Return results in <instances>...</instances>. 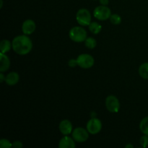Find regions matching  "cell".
Here are the masks:
<instances>
[{"mask_svg":"<svg viewBox=\"0 0 148 148\" xmlns=\"http://www.w3.org/2000/svg\"><path fill=\"white\" fill-rule=\"evenodd\" d=\"M10 66V60L5 53H0V71L1 72L8 70Z\"/></svg>","mask_w":148,"mask_h":148,"instance_id":"obj_12","label":"cell"},{"mask_svg":"<svg viewBox=\"0 0 148 148\" xmlns=\"http://www.w3.org/2000/svg\"><path fill=\"white\" fill-rule=\"evenodd\" d=\"M140 129L142 133L148 135V116L145 117L141 121L140 124Z\"/></svg>","mask_w":148,"mask_h":148,"instance_id":"obj_17","label":"cell"},{"mask_svg":"<svg viewBox=\"0 0 148 148\" xmlns=\"http://www.w3.org/2000/svg\"><path fill=\"white\" fill-rule=\"evenodd\" d=\"M76 147L75 140L73 137H70L67 135H65L60 140L59 143V147L60 148H75Z\"/></svg>","mask_w":148,"mask_h":148,"instance_id":"obj_10","label":"cell"},{"mask_svg":"<svg viewBox=\"0 0 148 148\" xmlns=\"http://www.w3.org/2000/svg\"><path fill=\"white\" fill-rule=\"evenodd\" d=\"M140 145H142V147H146L148 146V135L144 134L143 136H142L140 140Z\"/></svg>","mask_w":148,"mask_h":148,"instance_id":"obj_21","label":"cell"},{"mask_svg":"<svg viewBox=\"0 0 148 148\" xmlns=\"http://www.w3.org/2000/svg\"><path fill=\"white\" fill-rule=\"evenodd\" d=\"M125 148H134V145L131 144H128L125 145Z\"/></svg>","mask_w":148,"mask_h":148,"instance_id":"obj_26","label":"cell"},{"mask_svg":"<svg viewBox=\"0 0 148 148\" xmlns=\"http://www.w3.org/2000/svg\"><path fill=\"white\" fill-rule=\"evenodd\" d=\"M5 78L6 77L4 76V74L1 72V73H0V82H3L4 81H5Z\"/></svg>","mask_w":148,"mask_h":148,"instance_id":"obj_25","label":"cell"},{"mask_svg":"<svg viewBox=\"0 0 148 148\" xmlns=\"http://www.w3.org/2000/svg\"><path fill=\"white\" fill-rule=\"evenodd\" d=\"M69 38L73 41L77 43L83 42L87 38V32L80 26H75L70 29L69 33Z\"/></svg>","mask_w":148,"mask_h":148,"instance_id":"obj_2","label":"cell"},{"mask_svg":"<svg viewBox=\"0 0 148 148\" xmlns=\"http://www.w3.org/2000/svg\"><path fill=\"white\" fill-rule=\"evenodd\" d=\"M76 20L81 26H88L91 23L90 12L87 9H80L77 12Z\"/></svg>","mask_w":148,"mask_h":148,"instance_id":"obj_4","label":"cell"},{"mask_svg":"<svg viewBox=\"0 0 148 148\" xmlns=\"http://www.w3.org/2000/svg\"><path fill=\"white\" fill-rule=\"evenodd\" d=\"M0 2H1V4H0V8H2V6H3V0H0Z\"/></svg>","mask_w":148,"mask_h":148,"instance_id":"obj_27","label":"cell"},{"mask_svg":"<svg viewBox=\"0 0 148 148\" xmlns=\"http://www.w3.org/2000/svg\"><path fill=\"white\" fill-rule=\"evenodd\" d=\"M19 79H20V76H19L18 73L15 72H12L7 75L5 82L10 86H13L19 82Z\"/></svg>","mask_w":148,"mask_h":148,"instance_id":"obj_13","label":"cell"},{"mask_svg":"<svg viewBox=\"0 0 148 148\" xmlns=\"http://www.w3.org/2000/svg\"><path fill=\"white\" fill-rule=\"evenodd\" d=\"M77 62L78 66L82 69H90L93 66L95 63L94 58L88 53H82L79 55L77 58Z\"/></svg>","mask_w":148,"mask_h":148,"instance_id":"obj_3","label":"cell"},{"mask_svg":"<svg viewBox=\"0 0 148 148\" xmlns=\"http://www.w3.org/2000/svg\"><path fill=\"white\" fill-rule=\"evenodd\" d=\"M59 129L62 134L68 135L72 132V124L69 120L64 119L59 124Z\"/></svg>","mask_w":148,"mask_h":148,"instance_id":"obj_11","label":"cell"},{"mask_svg":"<svg viewBox=\"0 0 148 148\" xmlns=\"http://www.w3.org/2000/svg\"><path fill=\"white\" fill-rule=\"evenodd\" d=\"M106 106L108 111L111 113H117L119 111L120 103L118 98L114 95L107 96L106 99Z\"/></svg>","mask_w":148,"mask_h":148,"instance_id":"obj_6","label":"cell"},{"mask_svg":"<svg viewBox=\"0 0 148 148\" xmlns=\"http://www.w3.org/2000/svg\"><path fill=\"white\" fill-rule=\"evenodd\" d=\"M85 44L87 48H88V49H94V48H95V46H96L97 45V42L93 38L90 37L87 38L86 40H85Z\"/></svg>","mask_w":148,"mask_h":148,"instance_id":"obj_18","label":"cell"},{"mask_svg":"<svg viewBox=\"0 0 148 148\" xmlns=\"http://www.w3.org/2000/svg\"><path fill=\"white\" fill-rule=\"evenodd\" d=\"M109 19L111 23L114 25H119L121 23V18L118 14H111Z\"/></svg>","mask_w":148,"mask_h":148,"instance_id":"obj_19","label":"cell"},{"mask_svg":"<svg viewBox=\"0 0 148 148\" xmlns=\"http://www.w3.org/2000/svg\"><path fill=\"white\" fill-rule=\"evenodd\" d=\"M93 15L98 20H106L111 17V11L106 6H98L94 10Z\"/></svg>","mask_w":148,"mask_h":148,"instance_id":"obj_5","label":"cell"},{"mask_svg":"<svg viewBox=\"0 0 148 148\" xmlns=\"http://www.w3.org/2000/svg\"><path fill=\"white\" fill-rule=\"evenodd\" d=\"M12 47V44L10 40H7V39L2 40L1 43H0V51H1V53H7L8 51H10Z\"/></svg>","mask_w":148,"mask_h":148,"instance_id":"obj_14","label":"cell"},{"mask_svg":"<svg viewBox=\"0 0 148 148\" xmlns=\"http://www.w3.org/2000/svg\"><path fill=\"white\" fill-rule=\"evenodd\" d=\"M100 3L101 4V5H104V6H107L109 3V0H99Z\"/></svg>","mask_w":148,"mask_h":148,"instance_id":"obj_24","label":"cell"},{"mask_svg":"<svg viewBox=\"0 0 148 148\" xmlns=\"http://www.w3.org/2000/svg\"><path fill=\"white\" fill-rule=\"evenodd\" d=\"M12 49L19 55H25L33 49L32 40L26 35L16 36L12 42Z\"/></svg>","mask_w":148,"mask_h":148,"instance_id":"obj_1","label":"cell"},{"mask_svg":"<svg viewBox=\"0 0 148 148\" xmlns=\"http://www.w3.org/2000/svg\"><path fill=\"white\" fill-rule=\"evenodd\" d=\"M88 130L82 127H77L72 132V137L77 143H84L89 137Z\"/></svg>","mask_w":148,"mask_h":148,"instance_id":"obj_8","label":"cell"},{"mask_svg":"<svg viewBox=\"0 0 148 148\" xmlns=\"http://www.w3.org/2000/svg\"><path fill=\"white\" fill-rule=\"evenodd\" d=\"M12 147L14 148H21L23 147V145L21 142L17 140V141H14L12 143Z\"/></svg>","mask_w":148,"mask_h":148,"instance_id":"obj_23","label":"cell"},{"mask_svg":"<svg viewBox=\"0 0 148 148\" xmlns=\"http://www.w3.org/2000/svg\"><path fill=\"white\" fill-rule=\"evenodd\" d=\"M139 75L142 78L148 79V62L143 63L139 68Z\"/></svg>","mask_w":148,"mask_h":148,"instance_id":"obj_15","label":"cell"},{"mask_svg":"<svg viewBox=\"0 0 148 148\" xmlns=\"http://www.w3.org/2000/svg\"><path fill=\"white\" fill-rule=\"evenodd\" d=\"M12 147V144L7 139H1L0 140V147L1 148H10Z\"/></svg>","mask_w":148,"mask_h":148,"instance_id":"obj_20","label":"cell"},{"mask_svg":"<svg viewBox=\"0 0 148 148\" xmlns=\"http://www.w3.org/2000/svg\"><path fill=\"white\" fill-rule=\"evenodd\" d=\"M89 30L93 34H98L102 30V26L97 22H91L90 24L88 25Z\"/></svg>","mask_w":148,"mask_h":148,"instance_id":"obj_16","label":"cell"},{"mask_svg":"<svg viewBox=\"0 0 148 148\" xmlns=\"http://www.w3.org/2000/svg\"><path fill=\"white\" fill-rule=\"evenodd\" d=\"M36 25L33 20H26L23 22L22 30L25 35H30L36 30Z\"/></svg>","mask_w":148,"mask_h":148,"instance_id":"obj_9","label":"cell"},{"mask_svg":"<svg viewBox=\"0 0 148 148\" xmlns=\"http://www.w3.org/2000/svg\"><path fill=\"white\" fill-rule=\"evenodd\" d=\"M68 65H69V66L72 68H74V67H75V66H78L77 59H70V60L68 62Z\"/></svg>","mask_w":148,"mask_h":148,"instance_id":"obj_22","label":"cell"},{"mask_svg":"<svg viewBox=\"0 0 148 148\" xmlns=\"http://www.w3.org/2000/svg\"><path fill=\"white\" fill-rule=\"evenodd\" d=\"M87 130L91 134H96L101 132L102 129V123L97 118H91L87 123Z\"/></svg>","mask_w":148,"mask_h":148,"instance_id":"obj_7","label":"cell"}]
</instances>
